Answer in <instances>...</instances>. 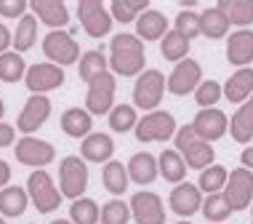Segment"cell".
<instances>
[{"label": "cell", "instance_id": "6da1fadb", "mask_svg": "<svg viewBox=\"0 0 253 224\" xmlns=\"http://www.w3.org/2000/svg\"><path fill=\"white\" fill-rule=\"evenodd\" d=\"M144 43L131 32H120L109 43V70L120 78H139L144 72Z\"/></svg>", "mask_w": 253, "mask_h": 224}, {"label": "cell", "instance_id": "7a4b0ae2", "mask_svg": "<svg viewBox=\"0 0 253 224\" xmlns=\"http://www.w3.org/2000/svg\"><path fill=\"white\" fill-rule=\"evenodd\" d=\"M176 152L184 158L189 168H195V171H205L208 166H213V147L208 144V141H203L197 134L192 131V123L189 126H181L179 131H176Z\"/></svg>", "mask_w": 253, "mask_h": 224}, {"label": "cell", "instance_id": "3957f363", "mask_svg": "<svg viewBox=\"0 0 253 224\" xmlns=\"http://www.w3.org/2000/svg\"><path fill=\"white\" fill-rule=\"evenodd\" d=\"M168 88V80L160 70H144L133 83V104L139 110H157V104L163 101V93Z\"/></svg>", "mask_w": 253, "mask_h": 224}, {"label": "cell", "instance_id": "277c9868", "mask_svg": "<svg viewBox=\"0 0 253 224\" xmlns=\"http://www.w3.org/2000/svg\"><path fill=\"white\" fill-rule=\"evenodd\" d=\"M59 184H61V195L72 200H80L88 187V166L83 158L78 155H67L59 163Z\"/></svg>", "mask_w": 253, "mask_h": 224}, {"label": "cell", "instance_id": "5b68a950", "mask_svg": "<svg viewBox=\"0 0 253 224\" xmlns=\"http://www.w3.org/2000/svg\"><path fill=\"white\" fill-rule=\"evenodd\" d=\"M176 118L166 110H155L147 112L144 118H139V126H136V139L141 144H149V141H166L170 136H176Z\"/></svg>", "mask_w": 253, "mask_h": 224}, {"label": "cell", "instance_id": "8992f818", "mask_svg": "<svg viewBox=\"0 0 253 224\" xmlns=\"http://www.w3.org/2000/svg\"><path fill=\"white\" fill-rule=\"evenodd\" d=\"M43 53L51 59V64L56 67H70L80 59V45L75 43V38L64 30H51L43 38Z\"/></svg>", "mask_w": 253, "mask_h": 224}, {"label": "cell", "instance_id": "52a82bcc", "mask_svg": "<svg viewBox=\"0 0 253 224\" xmlns=\"http://www.w3.org/2000/svg\"><path fill=\"white\" fill-rule=\"evenodd\" d=\"M115 75L112 72H101L99 78H93L88 83V93H85V110L91 115H104V112H112L115 107Z\"/></svg>", "mask_w": 253, "mask_h": 224}, {"label": "cell", "instance_id": "ba28073f", "mask_svg": "<svg viewBox=\"0 0 253 224\" xmlns=\"http://www.w3.org/2000/svg\"><path fill=\"white\" fill-rule=\"evenodd\" d=\"M27 192H30V200L35 203V208L40 214H53L61 203L59 189L53 187L51 176L45 174L43 168L35 174H30V179H27Z\"/></svg>", "mask_w": 253, "mask_h": 224}, {"label": "cell", "instance_id": "9c48e42d", "mask_svg": "<svg viewBox=\"0 0 253 224\" xmlns=\"http://www.w3.org/2000/svg\"><path fill=\"white\" fill-rule=\"evenodd\" d=\"M224 200L229 203L232 211H245L253 200V171L248 168H235L229 171V179H227V187H224Z\"/></svg>", "mask_w": 253, "mask_h": 224}, {"label": "cell", "instance_id": "30bf717a", "mask_svg": "<svg viewBox=\"0 0 253 224\" xmlns=\"http://www.w3.org/2000/svg\"><path fill=\"white\" fill-rule=\"evenodd\" d=\"M13 155H16V160L22 163V166H30V168H35V171H40L43 166L53 163L56 149H53L51 141H43V139H35V136H24V139L16 141Z\"/></svg>", "mask_w": 253, "mask_h": 224}, {"label": "cell", "instance_id": "8fae6325", "mask_svg": "<svg viewBox=\"0 0 253 224\" xmlns=\"http://www.w3.org/2000/svg\"><path fill=\"white\" fill-rule=\"evenodd\" d=\"M78 19L91 38H104V35H109V30H112V13H109L99 0H80L78 3Z\"/></svg>", "mask_w": 253, "mask_h": 224}, {"label": "cell", "instance_id": "7c38bea8", "mask_svg": "<svg viewBox=\"0 0 253 224\" xmlns=\"http://www.w3.org/2000/svg\"><path fill=\"white\" fill-rule=\"evenodd\" d=\"M200 83H203V67L195 59H184L168 75V91L173 96H187V93L197 91Z\"/></svg>", "mask_w": 253, "mask_h": 224}, {"label": "cell", "instance_id": "4fadbf2b", "mask_svg": "<svg viewBox=\"0 0 253 224\" xmlns=\"http://www.w3.org/2000/svg\"><path fill=\"white\" fill-rule=\"evenodd\" d=\"M48 115H51V99L45 96V93H32V96L24 101L22 112H19L16 128L30 136L32 131H38V128L48 120Z\"/></svg>", "mask_w": 253, "mask_h": 224}, {"label": "cell", "instance_id": "5bb4252c", "mask_svg": "<svg viewBox=\"0 0 253 224\" xmlns=\"http://www.w3.org/2000/svg\"><path fill=\"white\" fill-rule=\"evenodd\" d=\"M27 88L32 93H48L53 88L64 86V70L51 62H43V64H32L27 70V78H24Z\"/></svg>", "mask_w": 253, "mask_h": 224}, {"label": "cell", "instance_id": "9a60e30c", "mask_svg": "<svg viewBox=\"0 0 253 224\" xmlns=\"http://www.w3.org/2000/svg\"><path fill=\"white\" fill-rule=\"evenodd\" d=\"M131 216L139 224H166V208L160 195L155 192H136L131 198Z\"/></svg>", "mask_w": 253, "mask_h": 224}, {"label": "cell", "instance_id": "2e32d148", "mask_svg": "<svg viewBox=\"0 0 253 224\" xmlns=\"http://www.w3.org/2000/svg\"><path fill=\"white\" fill-rule=\"evenodd\" d=\"M227 126H229V120H227V115H224L221 110H216V107H211V110H200L195 115V120H192V131L200 136L203 141H216V139H221L224 134H227Z\"/></svg>", "mask_w": 253, "mask_h": 224}, {"label": "cell", "instance_id": "e0dca14e", "mask_svg": "<svg viewBox=\"0 0 253 224\" xmlns=\"http://www.w3.org/2000/svg\"><path fill=\"white\" fill-rule=\"evenodd\" d=\"M168 206L176 216H195L197 211L203 208V195H200V187L189 184V181H181V184L173 187V192L168 195Z\"/></svg>", "mask_w": 253, "mask_h": 224}, {"label": "cell", "instance_id": "ac0fdd59", "mask_svg": "<svg viewBox=\"0 0 253 224\" xmlns=\"http://www.w3.org/2000/svg\"><path fill=\"white\" fill-rule=\"evenodd\" d=\"M227 62L232 67H248L253 62V30H237L227 40Z\"/></svg>", "mask_w": 253, "mask_h": 224}, {"label": "cell", "instance_id": "d6986e66", "mask_svg": "<svg viewBox=\"0 0 253 224\" xmlns=\"http://www.w3.org/2000/svg\"><path fill=\"white\" fill-rule=\"evenodd\" d=\"M30 8H32V16H38L51 30H61L70 22V11H67V5L61 0H32Z\"/></svg>", "mask_w": 253, "mask_h": 224}, {"label": "cell", "instance_id": "ffe728a7", "mask_svg": "<svg viewBox=\"0 0 253 224\" xmlns=\"http://www.w3.org/2000/svg\"><path fill=\"white\" fill-rule=\"evenodd\" d=\"M168 35V19L163 11L149 8L136 19V38L144 43V40H163Z\"/></svg>", "mask_w": 253, "mask_h": 224}, {"label": "cell", "instance_id": "44dd1931", "mask_svg": "<svg viewBox=\"0 0 253 224\" xmlns=\"http://www.w3.org/2000/svg\"><path fill=\"white\" fill-rule=\"evenodd\" d=\"M112 152H115V141L109 134H91V136L83 139V144H80V155H83V160L88 163H107L112 160Z\"/></svg>", "mask_w": 253, "mask_h": 224}, {"label": "cell", "instance_id": "7402d4cb", "mask_svg": "<svg viewBox=\"0 0 253 224\" xmlns=\"http://www.w3.org/2000/svg\"><path fill=\"white\" fill-rule=\"evenodd\" d=\"M224 96L232 104H245L253 96V70L251 67H243L235 75H229V80L224 83Z\"/></svg>", "mask_w": 253, "mask_h": 224}, {"label": "cell", "instance_id": "603a6c76", "mask_svg": "<svg viewBox=\"0 0 253 224\" xmlns=\"http://www.w3.org/2000/svg\"><path fill=\"white\" fill-rule=\"evenodd\" d=\"M93 128V118L88 110H80V107H70V110L61 112V131L72 139H85L91 136Z\"/></svg>", "mask_w": 253, "mask_h": 224}, {"label": "cell", "instance_id": "cb8c5ba5", "mask_svg": "<svg viewBox=\"0 0 253 224\" xmlns=\"http://www.w3.org/2000/svg\"><path fill=\"white\" fill-rule=\"evenodd\" d=\"M128 176L136 184H152V181L160 176V168H157V158L149 152H136L131 160H128Z\"/></svg>", "mask_w": 253, "mask_h": 224}, {"label": "cell", "instance_id": "d4e9b609", "mask_svg": "<svg viewBox=\"0 0 253 224\" xmlns=\"http://www.w3.org/2000/svg\"><path fill=\"white\" fill-rule=\"evenodd\" d=\"M229 134L235 141H240V144H248L251 136H253V96L240 104V110L232 115L229 120Z\"/></svg>", "mask_w": 253, "mask_h": 224}, {"label": "cell", "instance_id": "484cf974", "mask_svg": "<svg viewBox=\"0 0 253 224\" xmlns=\"http://www.w3.org/2000/svg\"><path fill=\"white\" fill-rule=\"evenodd\" d=\"M30 206V192L22 187H3L0 189V214L8 216V219H16L22 216Z\"/></svg>", "mask_w": 253, "mask_h": 224}, {"label": "cell", "instance_id": "4316f807", "mask_svg": "<svg viewBox=\"0 0 253 224\" xmlns=\"http://www.w3.org/2000/svg\"><path fill=\"white\" fill-rule=\"evenodd\" d=\"M189 40L187 35H181L179 30H168V35L160 40V56L166 59V62H184L187 59V53H189Z\"/></svg>", "mask_w": 253, "mask_h": 224}, {"label": "cell", "instance_id": "83f0119b", "mask_svg": "<svg viewBox=\"0 0 253 224\" xmlns=\"http://www.w3.org/2000/svg\"><path fill=\"white\" fill-rule=\"evenodd\" d=\"M157 168H160V176L166 181H173V184H181L184 176H187V163L176 149H166V152H160V158H157Z\"/></svg>", "mask_w": 253, "mask_h": 224}, {"label": "cell", "instance_id": "f1b7e54d", "mask_svg": "<svg viewBox=\"0 0 253 224\" xmlns=\"http://www.w3.org/2000/svg\"><path fill=\"white\" fill-rule=\"evenodd\" d=\"M128 181H131L128 166H123L118 160H109L104 166V171H101V184H104L109 195H123L128 189Z\"/></svg>", "mask_w": 253, "mask_h": 224}, {"label": "cell", "instance_id": "f546056e", "mask_svg": "<svg viewBox=\"0 0 253 224\" xmlns=\"http://www.w3.org/2000/svg\"><path fill=\"white\" fill-rule=\"evenodd\" d=\"M218 8L227 13L229 24H237L240 30L253 24V0H218Z\"/></svg>", "mask_w": 253, "mask_h": 224}, {"label": "cell", "instance_id": "4dcf8cb0", "mask_svg": "<svg viewBox=\"0 0 253 224\" xmlns=\"http://www.w3.org/2000/svg\"><path fill=\"white\" fill-rule=\"evenodd\" d=\"M200 24H203V35L211 38V40H218V38H224L229 32V19H227V13L218 8V5L205 8L200 13Z\"/></svg>", "mask_w": 253, "mask_h": 224}, {"label": "cell", "instance_id": "1f68e13d", "mask_svg": "<svg viewBox=\"0 0 253 224\" xmlns=\"http://www.w3.org/2000/svg\"><path fill=\"white\" fill-rule=\"evenodd\" d=\"M109 70V62L104 59V53L101 51H85L83 56H80V64H78V75L83 83H91L93 78H99L101 72Z\"/></svg>", "mask_w": 253, "mask_h": 224}, {"label": "cell", "instance_id": "d6a6232c", "mask_svg": "<svg viewBox=\"0 0 253 224\" xmlns=\"http://www.w3.org/2000/svg\"><path fill=\"white\" fill-rule=\"evenodd\" d=\"M144 11H149V0H112V5H109L112 19H118L123 24L136 22Z\"/></svg>", "mask_w": 253, "mask_h": 224}, {"label": "cell", "instance_id": "836d02e7", "mask_svg": "<svg viewBox=\"0 0 253 224\" xmlns=\"http://www.w3.org/2000/svg\"><path fill=\"white\" fill-rule=\"evenodd\" d=\"M22 78H27V64L22 59V53L8 51L0 56V80L3 83H19Z\"/></svg>", "mask_w": 253, "mask_h": 224}, {"label": "cell", "instance_id": "e575fe53", "mask_svg": "<svg viewBox=\"0 0 253 224\" xmlns=\"http://www.w3.org/2000/svg\"><path fill=\"white\" fill-rule=\"evenodd\" d=\"M70 222L72 224H96V222H101V208L96 206V200H91V198L72 200Z\"/></svg>", "mask_w": 253, "mask_h": 224}, {"label": "cell", "instance_id": "d590c367", "mask_svg": "<svg viewBox=\"0 0 253 224\" xmlns=\"http://www.w3.org/2000/svg\"><path fill=\"white\" fill-rule=\"evenodd\" d=\"M38 40V16H22L16 24V35H13V45H16V53L30 51Z\"/></svg>", "mask_w": 253, "mask_h": 224}, {"label": "cell", "instance_id": "8d00e7d4", "mask_svg": "<svg viewBox=\"0 0 253 224\" xmlns=\"http://www.w3.org/2000/svg\"><path fill=\"white\" fill-rule=\"evenodd\" d=\"M139 126V118H136V110L131 104H115L112 112H109V128L118 134H126V131H136Z\"/></svg>", "mask_w": 253, "mask_h": 224}, {"label": "cell", "instance_id": "74e56055", "mask_svg": "<svg viewBox=\"0 0 253 224\" xmlns=\"http://www.w3.org/2000/svg\"><path fill=\"white\" fill-rule=\"evenodd\" d=\"M227 179H229V174H227V168L224 166H208L205 171L200 174V192H208V195H218L224 187H227Z\"/></svg>", "mask_w": 253, "mask_h": 224}, {"label": "cell", "instance_id": "f35d334b", "mask_svg": "<svg viewBox=\"0 0 253 224\" xmlns=\"http://www.w3.org/2000/svg\"><path fill=\"white\" fill-rule=\"evenodd\" d=\"M229 214H232V208H229V203L224 200L221 192H218V195H208V200L203 203V216H205V219H208L211 224L227 222Z\"/></svg>", "mask_w": 253, "mask_h": 224}, {"label": "cell", "instance_id": "ab89813d", "mask_svg": "<svg viewBox=\"0 0 253 224\" xmlns=\"http://www.w3.org/2000/svg\"><path fill=\"white\" fill-rule=\"evenodd\" d=\"M133 216H131V206H126L123 200H109L101 206V224H128Z\"/></svg>", "mask_w": 253, "mask_h": 224}, {"label": "cell", "instance_id": "60d3db41", "mask_svg": "<svg viewBox=\"0 0 253 224\" xmlns=\"http://www.w3.org/2000/svg\"><path fill=\"white\" fill-rule=\"evenodd\" d=\"M181 35H187L189 40H195L197 35H203V24H200V13H195L192 8H181L176 16V27Z\"/></svg>", "mask_w": 253, "mask_h": 224}, {"label": "cell", "instance_id": "b9f144b4", "mask_svg": "<svg viewBox=\"0 0 253 224\" xmlns=\"http://www.w3.org/2000/svg\"><path fill=\"white\" fill-rule=\"evenodd\" d=\"M221 96H224V86H218L216 80H203L200 88L195 91V101L203 107V110H211Z\"/></svg>", "mask_w": 253, "mask_h": 224}, {"label": "cell", "instance_id": "7bdbcfd3", "mask_svg": "<svg viewBox=\"0 0 253 224\" xmlns=\"http://www.w3.org/2000/svg\"><path fill=\"white\" fill-rule=\"evenodd\" d=\"M27 0H0V16L3 19H22L27 16Z\"/></svg>", "mask_w": 253, "mask_h": 224}, {"label": "cell", "instance_id": "ee69618b", "mask_svg": "<svg viewBox=\"0 0 253 224\" xmlns=\"http://www.w3.org/2000/svg\"><path fill=\"white\" fill-rule=\"evenodd\" d=\"M13 139H16V131L8 123H0V147H11Z\"/></svg>", "mask_w": 253, "mask_h": 224}, {"label": "cell", "instance_id": "f6af8a7d", "mask_svg": "<svg viewBox=\"0 0 253 224\" xmlns=\"http://www.w3.org/2000/svg\"><path fill=\"white\" fill-rule=\"evenodd\" d=\"M13 43V35H11V30L5 24H0V56L3 53H8V45Z\"/></svg>", "mask_w": 253, "mask_h": 224}, {"label": "cell", "instance_id": "bcb514c9", "mask_svg": "<svg viewBox=\"0 0 253 224\" xmlns=\"http://www.w3.org/2000/svg\"><path fill=\"white\" fill-rule=\"evenodd\" d=\"M240 163H243V168L253 171V147H245L243 152H240Z\"/></svg>", "mask_w": 253, "mask_h": 224}, {"label": "cell", "instance_id": "7dc6e473", "mask_svg": "<svg viewBox=\"0 0 253 224\" xmlns=\"http://www.w3.org/2000/svg\"><path fill=\"white\" fill-rule=\"evenodd\" d=\"M8 179H11V166L5 160H0V187H8Z\"/></svg>", "mask_w": 253, "mask_h": 224}, {"label": "cell", "instance_id": "c3c4849f", "mask_svg": "<svg viewBox=\"0 0 253 224\" xmlns=\"http://www.w3.org/2000/svg\"><path fill=\"white\" fill-rule=\"evenodd\" d=\"M51 224H72L70 219H56V222H51Z\"/></svg>", "mask_w": 253, "mask_h": 224}, {"label": "cell", "instance_id": "681fc988", "mask_svg": "<svg viewBox=\"0 0 253 224\" xmlns=\"http://www.w3.org/2000/svg\"><path fill=\"white\" fill-rule=\"evenodd\" d=\"M5 115V104H3V99H0V118Z\"/></svg>", "mask_w": 253, "mask_h": 224}, {"label": "cell", "instance_id": "f907efd6", "mask_svg": "<svg viewBox=\"0 0 253 224\" xmlns=\"http://www.w3.org/2000/svg\"><path fill=\"white\" fill-rule=\"evenodd\" d=\"M176 224H192V222H189V219H181V222H176Z\"/></svg>", "mask_w": 253, "mask_h": 224}, {"label": "cell", "instance_id": "816d5d0a", "mask_svg": "<svg viewBox=\"0 0 253 224\" xmlns=\"http://www.w3.org/2000/svg\"><path fill=\"white\" fill-rule=\"evenodd\" d=\"M0 224H8V222H5V219H3V216H0Z\"/></svg>", "mask_w": 253, "mask_h": 224}, {"label": "cell", "instance_id": "f5cc1de1", "mask_svg": "<svg viewBox=\"0 0 253 224\" xmlns=\"http://www.w3.org/2000/svg\"><path fill=\"white\" fill-rule=\"evenodd\" d=\"M251 224H253V208H251Z\"/></svg>", "mask_w": 253, "mask_h": 224}]
</instances>
